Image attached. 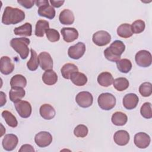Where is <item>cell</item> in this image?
<instances>
[{
	"mask_svg": "<svg viewBox=\"0 0 152 152\" xmlns=\"http://www.w3.org/2000/svg\"><path fill=\"white\" fill-rule=\"evenodd\" d=\"M25 18V13L18 8L5 7L2 17V23L5 25L16 24Z\"/></svg>",
	"mask_w": 152,
	"mask_h": 152,
	"instance_id": "obj_1",
	"label": "cell"
},
{
	"mask_svg": "<svg viewBox=\"0 0 152 152\" xmlns=\"http://www.w3.org/2000/svg\"><path fill=\"white\" fill-rule=\"evenodd\" d=\"M125 50V44L121 40L113 42L109 47L104 50L105 58L111 62H117L121 59V56Z\"/></svg>",
	"mask_w": 152,
	"mask_h": 152,
	"instance_id": "obj_2",
	"label": "cell"
},
{
	"mask_svg": "<svg viewBox=\"0 0 152 152\" xmlns=\"http://www.w3.org/2000/svg\"><path fill=\"white\" fill-rule=\"evenodd\" d=\"M30 43L29 39L26 37L13 38L10 41L11 46L15 50L23 59L27 58L29 53V48L28 46Z\"/></svg>",
	"mask_w": 152,
	"mask_h": 152,
	"instance_id": "obj_3",
	"label": "cell"
},
{
	"mask_svg": "<svg viewBox=\"0 0 152 152\" xmlns=\"http://www.w3.org/2000/svg\"><path fill=\"white\" fill-rule=\"evenodd\" d=\"M35 3L37 7H39L37 12L38 14L43 17H46L48 19L52 20L55 16V10L52 6L49 4L48 0L36 1Z\"/></svg>",
	"mask_w": 152,
	"mask_h": 152,
	"instance_id": "obj_4",
	"label": "cell"
},
{
	"mask_svg": "<svg viewBox=\"0 0 152 152\" xmlns=\"http://www.w3.org/2000/svg\"><path fill=\"white\" fill-rule=\"evenodd\" d=\"M116 98L111 93H103L99 95L97 102L99 107L104 110H109L113 109L116 104Z\"/></svg>",
	"mask_w": 152,
	"mask_h": 152,
	"instance_id": "obj_5",
	"label": "cell"
},
{
	"mask_svg": "<svg viewBox=\"0 0 152 152\" xmlns=\"http://www.w3.org/2000/svg\"><path fill=\"white\" fill-rule=\"evenodd\" d=\"M135 60L138 66L144 68L148 67L152 62L151 54L146 50H141L135 54Z\"/></svg>",
	"mask_w": 152,
	"mask_h": 152,
	"instance_id": "obj_6",
	"label": "cell"
},
{
	"mask_svg": "<svg viewBox=\"0 0 152 152\" xmlns=\"http://www.w3.org/2000/svg\"><path fill=\"white\" fill-rule=\"evenodd\" d=\"M75 101L80 107L87 108L92 105L93 97L90 92L83 91L77 94L75 97Z\"/></svg>",
	"mask_w": 152,
	"mask_h": 152,
	"instance_id": "obj_7",
	"label": "cell"
},
{
	"mask_svg": "<svg viewBox=\"0 0 152 152\" xmlns=\"http://www.w3.org/2000/svg\"><path fill=\"white\" fill-rule=\"evenodd\" d=\"M15 109L18 115L23 118H28L32 111V108L30 103L25 100H20L14 103Z\"/></svg>",
	"mask_w": 152,
	"mask_h": 152,
	"instance_id": "obj_8",
	"label": "cell"
},
{
	"mask_svg": "<svg viewBox=\"0 0 152 152\" xmlns=\"http://www.w3.org/2000/svg\"><path fill=\"white\" fill-rule=\"evenodd\" d=\"M92 40L97 46H103L110 42L111 36L106 31L100 30L93 34Z\"/></svg>",
	"mask_w": 152,
	"mask_h": 152,
	"instance_id": "obj_9",
	"label": "cell"
},
{
	"mask_svg": "<svg viewBox=\"0 0 152 152\" xmlns=\"http://www.w3.org/2000/svg\"><path fill=\"white\" fill-rule=\"evenodd\" d=\"M86 52V45L83 42H78L75 45L68 48V55L69 58L74 59L81 58Z\"/></svg>",
	"mask_w": 152,
	"mask_h": 152,
	"instance_id": "obj_10",
	"label": "cell"
},
{
	"mask_svg": "<svg viewBox=\"0 0 152 152\" xmlns=\"http://www.w3.org/2000/svg\"><path fill=\"white\" fill-rule=\"evenodd\" d=\"M34 141L39 147H46L52 142V136L49 132L41 131L35 135Z\"/></svg>",
	"mask_w": 152,
	"mask_h": 152,
	"instance_id": "obj_11",
	"label": "cell"
},
{
	"mask_svg": "<svg viewBox=\"0 0 152 152\" xmlns=\"http://www.w3.org/2000/svg\"><path fill=\"white\" fill-rule=\"evenodd\" d=\"M18 138L15 134H8L4 136L2 144L4 150L7 151L13 150L18 144Z\"/></svg>",
	"mask_w": 152,
	"mask_h": 152,
	"instance_id": "obj_12",
	"label": "cell"
},
{
	"mask_svg": "<svg viewBox=\"0 0 152 152\" xmlns=\"http://www.w3.org/2000/svg\"><path fill=\"white\" fill-rule=\"evenodd\" d=\"M39 64L43 70L52 69L53 59L50 55L46 52H42L38 56Z\"/></svg>",
	"mask_w": 152,
	"mask_h": 152,
	"instance_id": "obj_13",
	"label": "cell"
},
{
	"mask_svg": "<svg viewBox=\"0 0 152 152\" xmlns=\"http://www.w3.org/2000/svg\"><path fill=\"white\" fill-rule=\"evenodd\" d=\"M134 142L135 145L140 148H145L150 144V137L145 132L137 133L134 136Z\"/></svg>",
	"mask_w": 152,
	"mask_h": 152,
	"instance_id": "obj_14",
	"label": "cell"
},
{
	"mask_svg": "<svg viewBox=\"0 0 152 152\" xmlns=\"http://www.w3.org/2000/svg\"><path fill=\"white\" fill-rule=\"evenodd\" d=\"M14 69V65L7 56H4L0 59V71L4 75H8Z\"/></svg>",
	"mask_w": 152,
	"mask_h": 152,
	"instance_id": "obj_15",
	"label": "cell"
},
{
	"mask_svg": "<svg viewBox=\"0 0 152 152\" xmlns=\"http://www.w3.org/2000/svg\"><path fill=\"white\" fill-rule=\"evenodd\" d=\"M61 33L64 40L67 43L74 42L78 37L77 30L73 27H63L61 30Z\"/></svg>",
	"mask_w": 152,
	"mask_h": 152,
	"instance_id": "obj_16",
	"label": "cell"
},
{
	"mask_svg": "<svg viewBox=\"0 0 152 152\" xmlns=\"http://www.w3.org/2000/svg\"><path fill=\"white\" fill-rule=\"evenodd\" d=\"M139 99L134 93H128L123 98V106L128 110H132L135 108L138 103Z\"/></svg>",
	"mask_w": 152,
	"mask_h": 152,
	"instance_id": "obj_17",
	"label": "cell"
},
{
	"mask_svg": "<svg viewBox=\"0 0 152 152\" xmlns=\"http://www.w3.org/2000/svg\"><path fill=\"white\" fill-rule=\"evenodd\" d=\"M129 134L125 130H119L113 135L114 142L117 145L121 146L126 145L129 142Z\"/></svg>",
	"mask_w": 152,
	"mask_h": 152,
	"instance_id": "obj_18",
	"label": "cell"
},
{
	"mask_svg": "<svg viewBox=\"0 0 152 152\" xmlns=\"http://www.w3.org/2000/svg\"><path fill=\"white\" fill-rule=\"evenodd\" d=\"M40 116L46 120H50L54 118L56 112L53 107L49 104H42L39 109Z\"/></svg>",
	"mask_w": 152,
	"mask_h": 152,
	"instance_id": "obj_19",
	"label": "cell"
},
{
	"mask_svg": "<svg viewBox=\"0 0 152 152\" xmlns=\"http://www.w3.org/2000/svg\"><path fill=\"white\" fill-rule=\"evenodd\" d=\"M59 20L60 23L62 24L70 25L73 24L74 22V15L71 10L68 9H65L60 12Z\"/></svg>",
	"mask_w": 152,
	"mask_h": 152,
	"instance_id": "obj_20",
	"label": "cell"
},
{
	"mask_svg": "<svg viewBox=\"0 0 152 152\" xmlns=\"http://www.w3.org/2000/svg\"><path fill=\"white\" fill-rule=\"evenodd\" d=\"M26 91L23 88L17 87H11L9 92V97L11 102L16 103L21 100V99L24 97Z\"/></svg>",
	"mask_w": 152,
	"mask_h": 152,
	"instance_id": "obj_21",
	"label": "cell"
},
{
	"mask_svg": "<svg viewBox=\"0 0 152 152\" xmlns=\"http://www.w3.org/2000/svg\"><path fill=\"white\" fill-rule=\"evenodd\" d=\"M113 77L109 72H103L97 77V82L102 87H107L112 85L113 82Z\"/></svg>",
	"mask_w": 152,
	"mask_h": 152,
	"instance_id": "obj_22",
	"label": "cell"
},
{
	"mask_svg": "<svg viewBox=\"0 0 152 152\" xmlns=\"http://www.w3.org/2000/svg\"><path fill=\"white\" fill-rule=\"evenodd\" d=\"M43 82L48 86H52L58 81V75L52 69L46 70L42 75Z\"/></svg>",
	"mask_w": 152,
	"mask_h": 152,
	"instance_id": "obj_23",
	"label": "cell"
},
{
	"mask_svg": "<svg viewBox=\"0 0 152 152\" xmlns=\"http://www.w3.org/2000/svg\"><path fill=\"white\" fill-rule=\"evenodd\" d=\"M78 67L74 64L66 63L63 65L61 69V72L62 77L65 79H70L72 73L78 72Z\"/></svg>",
	"mask_w": 152,
	"mask_h": 152,
	"instance_id": "obj_24",
	"label": "cell"
},
{
	"mask_svg": "<svg viewBox=\"0 0 152 152\" xmlns=\"http://www.w3.org/2000/svg\"><path fill=\"white\" fill-rule=\"evenodd\" d=\"M72 83L77 86H83L87 83V76L80 72H75L72 74L70 78Z\"/></svg>",
	"mask_w": 152,
	"mask_h": 152,
	"instance_id": "obj_25",
	"label": "cell"
},
{
	"mask_svg": "<svg viewBox=\"0 0 152 152\" xmlns=\"http://www.w3.org/2000/svg\"><path fill=\"white\" fill-rule=\"evenodd\" d=\"M15 35L30 36L32 34V26L30 23H26L23 25L15 27L14 30Z\"/></svg>",
	"mask_w": 152,
	"mask_h": 152,
	"instance_id": "obj_26",
	"label": "cell"
},
{
	"mask_svg": "<svg viewBox=\"0 0 152 152\" xmlns=\"http://www.w3.org/2000/svg\"><path fill=\"white\" fill-rule=\"evenodd\" d=\"M48 28H49V22L45 20H39L36 23L34 34L37 37H43Z\"/></svg>",
	"mask_w": 152,
	"mask_h": 152,
	"instance_id": "obj_27",
	"label": "cell"
},
{
	"mask_svg": "<svg viewBox=\"0 0 152 152\" xmlns=\"http://www.w3.org/2000/svg\"><path fill=\"white\" fill-rule=\"evenodd\" d=\"M111 121L116 126H124L127 122L128 117L125 113L122 112H116L112 115Z\"/></svg>",
	"mask_w": 152,
	"mask_h": 152,
	"instance_id": "obj_28",
	"label": "cell"
},
{
	"mask_svg": "<svg viewBox=\"0 0 152 152\" xmlns=\"http://www.w3.org/2000/svg\"><path fill=\"white\" fill-rule=\"evenodd\" d=\"M118 35L122 38H129L133 34L131 29V25L128 23L121 24L117 28Z\"/></svg>",
	"mask_w": 152,
	"mask_h": 152,
	"instance_id": "obj_29",
	"label": "cell"
},
{
	"mask_svg": "<svg viewBox=\"0 0 152 152\" xmlns=\"http://www.w3.org/2000/svg\"><path fill=\"white\" fill-rule=\"evenodd\" d=\"M27 85L26 78L21 74H16L13 76L10 80V86L11 87L24 88Z\"/></svg>",
	"mask_w": 152,
	"mask_h": 152,
	"instance_id": "obj_30",
	"label": "cell"
},
{
	"mask_svg": "<svg viewBox=\"0 0 152 152\" xmlns=\"http://www.w3.org/2000/svg\"><path fill=\"white\" fill-rule=\"evenodd\" d=\"M113 84L114 88L116 90L119 91H123L128 88L129 83L126 78L119 77L113 80Z\"/></svg>",
	"mask_w": 152,
	"mask_h": 152,
	"instance_id": "obj_31",
	"label": "cell"
},
{
	"mask_svg": "<svg viewBox=\"0 0 152 152\" xmlns=\"http://www.w3.org/2000/svg\"><path fill=\"white\" fill-rule=\"evenodd\" d=\"M118 69L122 73L129 72L132 68V63L128 59H122L116 62Z\"/></svg>",
	"mask_w": 152,
	"mask_h": 152,
	"instance_id": "obj_32",
	"label": "cell"
},
{
	"mask_svg": "<svg viewBox=\"0 0 152 152\" xmlns=\"http://www.w3.org/2000/svg\"><path fill=\"white\" fill-rule=\"evenodd\" d=\"M2 116L4 119L6 124L12 128H15L18 125V121L14 115L8 110L2 111Z\"/></svg>",
	"mask_w": 152,
	"mask_h": 152,
	"instance_id": "obj_33",
	"label": "cell"
},
{
	"mask_svg": "<svg viewBox=\"0 0 152 152\" xmlns=\"http://www.w3.org/2000/svg\"><path fill=\"white\" fill-rule=\"evenodd\" d=\"M30 53L31 57L30 60L27 63V66L29 70L34 71L37 69L39 65L38 56L36 52L33 49H30Z\"/></svg>",
	"mask_w": 152,
	"mask_h": 152,
	"instance_id": "obj_34",
	"label": "cell"
},
{
	"mask_svg": "<svg viewBox=\"0 0 152 152\" xmlns=\"http://www.w3.org/2000/svg\"><path fill=\"white\" fill-rule=\"evenodd\" d=\"M139 92L143 97H149L152 93V84L149 82H144L140 86Z\"/></svg>",
	"mask_w": 152,
	"mask_h": 152,
	"instance_id": "obj_35",
	"label": "cell"
},
{
	"mask_svg": "<svg viewBox=\"0 0 152 152\" xmlns=\"http://www.w3.org/2000/svg\"><path fill=\"white\" fill-rule=\"evenodd\" d=\"M140 113L141 116L145 119H150L152 118L151 104L150 102L144 103L141 107Z\"/></svg>",
	"mask_w": 152,
	"mask_h": 152,
	"instance_id": "obj_36",
	"label": "cell"
},
{
	"mask_svg": "<svg viewBox=\"0 0 152 152\" xmlns=\"http://www.w3.org/2000/svg\"><path fill=\"white\" fill-rule=\"evenodd\" d=\"M145 22L141 20H137L132 23L131 25L132 31L134 34L142 33L145 29Z\"/></svg>",
	"mask_w": 152,
	"mask_h": 152,
	"instance_id": "obj_37",
	"label": "cell"
},
{
	"mask_svg": "<svg viewBox=\"0 0 152 152\" xmlns=\"http://www.w3.org/2000/svg\"><path fill=\"white\" fill-rule=\"evenodd\" d=\"M88 129L87 127L83 124H80L77 125L74 130V134L77 137L79 138H84L86 137L88 134Z\"/></svg>",
	"mask_w": 152,
	"mask_h": 152,
	"instance_id": "obj_38",
	"label": "cell"
},
{
	"mask_svg": "<svg viewBox=\"0 0 152 152\" xmlns=\"http://www.w3.org/2000/svg\"><path fill=\"white\" fill-rule=\"evenodd\" d=\"M48 39L51 42H58L60 39L59 32L53 28H48L45 31Z\"/></svg>",
	"mask_w": 152,
	"mask_h": 152,
	"instance_id": "obj_39",
	"label": "cell"
},
{
	"mask_svg": "<svg viewBox=\"0 0 152 152\" xmlns=\"http://www.w3.org/2000/svg\"><path fill=\"white\" fill-rule=\"evenodd\" d=\"M17 2L23 7L29 9L34 5L35 1L34 0H18L17 1Z\"/></svg>",
	"mask_w": 152,
	"mask_h": 152,
	"instance_id": "obj_40",
	"label": "cell"
},
{
	"mask_svg": "<svg viewBox=\"0 0 152 152\" xmlns=\"http://www.w3.org/2000/svg\"><path fill=\"white\" fill-rule=\"evenodd\" d=\"M18 151L20 152H21V151H31V152H34V149L30 144H24V145H23L21 147L20 149Z\"/></svg>",
	"mask_w": 152,
	"mask_h": 152,
	"instance_id": "obj_41",
	"label": "cell"
},
{
	"mask_svg": "<svg viewBox=\"0 0 152 152\" xmlns=\"http://www.w3.org/2000/svg\"><path fill=\"white\" fill-rule=\"evenodd\" d=\"M64 2H65V1H54V0L50 1V3L51 4L52 6L55 8H59L61 7Z\"/></svg>",
	"mask_w": 152,
	"mask_h": 152,
	"instance_id": "obj_42",
	"label": "cell"
},
{
	"mask_svg": "<svg viewBox=\"0 0 152 152\" xmlns=\"http://www.w3.org/2000/svg\"><path fill=\"white\" fill-rule=\"evenodd\" d=\"M7 102V99H6V95L5 94L1 91V106H3Z\"/></svg>",
	"mask_w": 152,
	"mask_h": 152,
	"instance_id": "obj_43",
	"label": "cell"
}]
</instances>
